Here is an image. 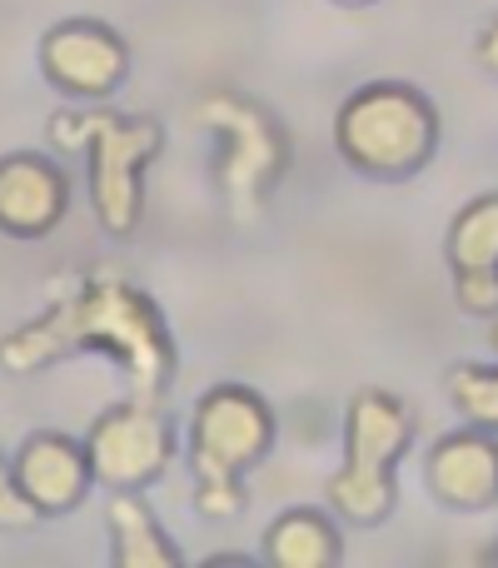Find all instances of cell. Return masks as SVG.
<instances>
[{
    "label": "cell",
    "instance_id": "1",
    "mask_svg": "<svg viewBox=\"0 0 498 568\" xmlns=\"http://www.w3.org/2000/svg\"><path fill=\"white\" fill-rule=\"evenodd\" d=\"M70 354H110L130 389L165 399L180 369V349L160 304L120 265H85L50 284V304L35 320L0 334V369L45 374Z\"/></svg>",
    "mask_w": 498,
    "mask_h": 568
},
{
    "label": "cell",
    "instance_id": "2",
    "mask_svg": "<svg viewBox=\"0 0 498 568\" xmlns=\"http://www.w3.org/2000/svg\"><path fill=\"white\" fill-rule=\"evenodd\" d=\"M50 145L85 155L90 210L110 240H130L145 220V170L165 150V125L155 115H125L105 110H55L50 115Z\"/></svg>",
    "mask_w": 498,
    "mask_h": 568
},
{
    "label": "cell",
    "instance_id": "3",
    "mask_svg": "<svg viewBox=\"0 0 498 568\" xmlns=\"http://www.w3.org/2000/svg\"><path fill=\"white\" fill-rule=\"evenodd\" d=\"M274 409L250 384H215L190 409V474H195V514L230 524L245 514V474L260 469L274 449Z\"/></svg>",
    "mask_w": 498,
    "mask_h": 568
},
{
    "label": "cell",
    "instance_id": "4",
    "mask_svg": "<svg viewBox=\"0 0 498 568\" xmlns=\"http://www.w3.org/2000/svg\"><path fill=\"white\" fill-rule=\"evenodd\" d=\"M439 105L409 80H369L334 115V150L364 180L399 185L439 155Z\"/></svg>",
    "mask_w": 498,
    "mask_h": 568
},
{
    "label": "cell",
    "instance_id": "5",
    "mask_svg": "<svg viewBox=\"0 0 498 568\" xmlns=\"http://www.w3.org/2000/svg\"><path fill=\"white\" fill-rule=\"evenodd\" d=\"M414 444V409L389 389H354L344 409V459L324 484L344 529H379L399 504V464Z\"/></svg>",
    "mask_w": 498,
    "mask_h": 568
},
{
    "label": "cell",
    "instance_id": "6",
    "mask_svg": "<svg viewBox=\"0 0 498 568\" xmlns=\"http://www.w3.org/2000/svg\"><path fill=\"white\" fill-rule=\"evenodd\" d=\"M195 120L215 140V185L230 220L254 225L280 190L289 170V135L284 125L240 90H205L195 105Z\"/></svg>",
    "mask_w": 498,
    "mask_h": 568
},
{
    "label": "cell",
    "instance_id": "7",
    "mask_svg": "<svg viewBox=\"0 0 498 568\" xmlns=\"http://www.w3.org/2000/svg\"><path fill=\"white\" fill-rule=\"evenodd\" d=\"M85 449H90V469H95V489L140 494L155 479H165L180 444L160 399L135 394V399L110 404L105 414H95V424L85 429Z\"/></svg>",
    "mask_w": 498,
    "mask_h": 568
},
{
    "label": "cell",
    "instance_id": "8",
    "mask_svg": "<svg viewBox=\"0 0 498 568\" xmlns=\"http://www.w3.org/2000/svg\"><path fill=\"white\" fill-rule=\"evenodd\" d=\"M35 60H40V75H45L50 90H60V95H70V100H85V105L110 100L130 75L125 36L90 16L55 20V26L40 36Z\"/></svg>",
    "mask_w": 498,
    "mask_h": 568
},
{
    "label": "cell",
    "instance_id": "9",
    "mask_svg": "<svg viewBox=\"0 0 498 568\" xmlns=\"http://www.w3.org/2000/svg\"><path fill=\"white\" fill-rule=\"evenodd\" d=\"M16 484L30 499V509L40 519H60V514H75L80 504L95 489V469H90V449L85 439L60 429H35L20 439L16 449Z\"/></svg>",
    "mask_w": 498,
    "mask_h": 568
},
{
    "label": "cell",
    "instance_id": "10",
    "mask_svg": "<svg viewBox=\"0 0 498 568\" xmlns=\"http://www.w3.org/2000/svg\"><path fill=\"white\" fill-rule=\"evenodd\" d=\"M70 215V170L40 150L0 155V235L45 240Z\"/></svg>",
    "mask_w": 498,
    "mask_h": 568
},
{
    "label": "cell",
    "instance_id": "11",
    "mask_svg": "<svg viewBox=\"0 0 498 568\" xmlns=\"http://www.w3.org/2000/svg\"><path fill=\"white\" fill-rule=\"evenodd\" d=\"M444 255H449L459 310L474 320H498V190L474 195L454 215Z\"/></svg>",
    "mask_w": 498,
    "mask_h": 568
},
{
    "label": "cell",
    "instance_id": "12",
    "mask_svg": "<svg viewBox=\"0 0 498 568\" xmlns=\"http://www.w3.org/2000/svg\"><path fill=\"white\" fill-rule=\"evenodd\" d=\"M424 484L454 514H484L498 504V434L464 424L444 434L424 459Z\"/></svg>",
    "mask_w": 498,
    "mask_h": 568
},
{
    "label": "cell",
    "instance_id": "13",
    "mask_svg": "<svg viewBox=\"0 0 498 568\" xmlns=\"http://www.w3.org/2000/svg\"><path fill=\"white\" fill-rule=\"evenodd\" d=\"M260 559L264 564H280V568H334L344 559V534H339V519L334 509H284L280 519L264 529V544H260Z\"/></svg>",
    "mask_w": 498,
    "mask_h": 568
},
{
    "label": "cell",
    "instance_id": "14",
    "mask_svg": "<svg viewBox=\"0 0 498 568\" xmlns=\"http://www.w3.org/2000/svg\"><path fill=\"white\" fill-rule=\"evenodd\" d=\"M110 554L120 568H180V549L170 544V534L160 529L155 509L140 494H110Z\"/></svg>",
    "mask_w": 498,
    "mask_h": 568
},
{
    "label": "cell",
    "instance_id": "15",
    "mask_svg": "<svg viewBox=\"0 0 498 568\" xmlns=\"http://www.w3.org/2000/svg\"><path fill=\"white\" fill-rule=\"evenodd\" d=\"M449 404L464 414V424L498 434V364H454L449 379Z\"/></svg>",
    "mask_w": 498,
    "mask_h": 568
},
{
    "label": "cell",
    "instance_id": "16",
    "mask_svg": "<svg viewBox=\"0 0 498 568\" xmlns=\"http://www.w3.org/2000/svg\"><path fill=\"white\" fill-rule=\"evenodd\" d=\"M35 524H40V514L30 509V499L20 494L16 464L0 454V529H6V534H20V529H35Z\"/></svg>",
    "mask_w": 498,
    "mask_h": 568
},
{
    "label": "cell",
    "instance_id": "17",
    "mask_svg": "<svg viewBox=\"0 0 498 568\" xmlns=\"http://www.w3.org/2000/svg\"><path fill=\"white\" fill-rule=\"evenodd\" d=\"M474 60H479V70H489L498 80V10L479 26V36H474Z\"/></svg>",
    "mask_w": 498,
    "mask_h": 568
},
{
    "label": "cell",
    "instance_id": "18",
    "mask_svg": "<svg viewBox=\"0 0 498 568\" xmlns=\"http://www.w3.org/2000/svg\"><path fill=\"white\" fill-rule=\"evenodd\" d=\"M334 6H374V0H334Z\"/></svg>",
    "mask_w": 498,
    "mask_h": 568
}]
</instances>
